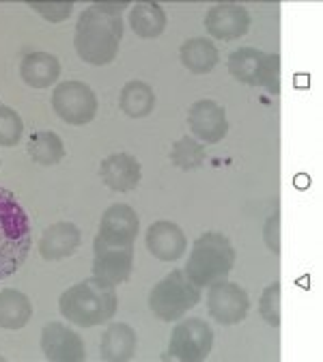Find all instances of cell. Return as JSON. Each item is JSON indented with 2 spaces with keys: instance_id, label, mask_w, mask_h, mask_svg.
I'll return each instance as SVG.
<instances>
[{
  "instance_id": "9a60e30c",
  "label": "cell",
  "mask_w": 323,
  "mask_h": 362,
  "mask_svg": "<svg viewBox=\"0 0 323 362\" xmlns=\"http://www.w3.org/2000/svg\"><path fill=\"white\" fill-rule=\"evenodd\" d=\"M147 248L160 261H177L186 252L188 240L175 222L158 220L147 229Z\"/></svg>"
},
{
  "instance_id": "30bf717a",
  "label": "cell",
  "mask_w": 323,
  "mask_h": 362,
  "mask_svg": "<svg viewBox=\"0 0 323 362\" xmlns=\"http://www.w3.org/2000/svg\"><path fill=\"white\" fill-rule=\"evenodd\" d=\"M41 351L50 362H82L86 358L80 334L61 322H50L43 326Z\"/></svg>"
},
{
  "instance_id": "d4e9b609",
  "label": "cell",
  "mask_w": 323,
  "mask_h": 362,
  "mask_svg": "<svg viewBox=\"0 0 323 362\" xmlns=\"http://www.w3.org/2000/svg\"><path fill=\"white\" fill-rule=\"evenodd\" d=\"M207 151L203 143H199L192 136H181V139L172 145L170 162L181 170H196L205 164Z\"/></svg>"
},
{
  "instance_id": "ffe728a7",
  "label": "cell",
  "mask_w": 323,
  "mask_h": 362,
  "mask_svg": "<svg viewBox=\"0 0 323 362\" xmlns=\"http://www.w3.org/2000/svg\"><path fill=\"white\" fill-rule=\"evenodd\" d=\"M179 57H181L183 67H186L188 71H192V74H196V76L209 74L218 65V61H220L218 48L205 37L188 39L186 43L181 45Z\"/></svg>"
},
{
  "instance_id": "484cf974",
  "label": "cell",
  "mask_w": 323,
  "mask_h": 362,
  "mask_svg": "<svg viewBox=\"0 0 323 362\" xmlns=\"http://www.w3.org/2000/svg\"><path fill=\"white\" fill-rule=\"evenodd\" d=\"M24 134V121L22 117L9 108L0 104V147H16Z\"/></svg>"
},
{
  "instance_id": "7c38bea8",
  "label": "cell",
  "mask_w": 323,
  "mask_h": 362,
  "mask_svg": "<svg viewBox=\"0 0 323 362\" xmlns=\"http://www.w3.org/2000/svg\"><path fill=\"white\" fill-rule=\"evenodd\" d=\"M188 125H190V132L196 136V139L207 143V145L220 143L228 134L226 110L213 100L194 102L190 106V112H188Z\"/></svg>"
},
{
  "instance_id": "f1b7e54d",
  "label": "cell",
  "mask_w": 323,
  "mask_h": 362,
  "mask_svg": "<svg viewBox=\"0 0 323 362\" xmlns=\"http://www.w3.org/2000/svg\"><path fill=\"white\" fill-rule=\"evenodd\" d=\"M263 240H265L269 252L281 255V216L278 214L267 218V222L263 226Z\"/></svg>"
},
{
  "instance_id": "7402d4cb",
  "label": "cell",
  "mask_w": 323,
  "mask_h": 362,
  "mask_svg": "<svg viewBox=\"0 0 323 362\" xmlns=\"http://www.w3.org/2000/svg\"><path fill=\"white\" fill-rule=\"evenodd\" d=\"M119 106L131 119H145L151 115V110L155 106V93L147 82L129 80L121 90Z\"/></svg>"
},
{
  "instance_id": "3957f363",
  "label": "cell",
  "mask_w": 323,
  "mask_h": 362,
  "mask_svg": "<svg viewBox=\"0 0 323 362\" xmlns=\"http://www.w3.org/2000/svg\"><path fill=\"white\" fill-rule=\"evenodd\" d=\"M33 246L30 220L18 197L0 188V281L13 276Z\"/></svg>"
},
{
  "instance_id": "9c48e42d",
  "label": "cell",
  "mask_w": 323,
  "mask_h": 362,
  "mask_svg": "<svg viewBox=\"0 0 323 362\" xmlns=\"http://www.w3.org/2000/svg\"><path fill=\"white\" fill-rule=\"evenodd\" d=\"M207 308H209L211 320H216L218 324L235 326V324H242L248 317L250 298H248V291L242 289V285L230 283V281H220L209 287Z\"/></svg>"
},
{
  "instance_id": "4316f807",
  "label": "cell",
  "mask_w": 323,
  "mask_h": 362,
  "mask_svg": "<svg viewBox=\"0 0 323 362\" xmlns=\"http://www.w3.org/2000/svg\"><path fill=\"white\" fill-rule=\"evenodd\" d=\"M259 313L271 328L281 326V285L278 283H269L263 289L261 302H259Z\"/></svg>"
},
{
  "instance_id": "4fadbf2b",
  "label": "cell",
  "mask_w": 323,
  "mask_h": 362,
  "mask_svg": "<svg viewBox=\"0 0 323 362\" xmlns=\"http://www.w3.org/2000/svg\"><path fill=\"white\" fill-rule=\"evenodd\" d=\"M138 226H141V222H138L136 211L125 203H117L104 211L95 240L112 246H134L138 238Z\"/></svg>"
},
{
  "instance_id": "e0dca14e",
  "label": "cell",
  "mask_w": 323,
  "mask_h": 362,
  "mask_svg": "<svg viewBox=\"0 0 323 362\" xmlns=\"http://www.w3.org/2000/svg\"><path fill=\"white\" fill-rule=\"evenodd\" d=\"M80 229L74 222H54L43 231L39 240V255L45 261H61L71 257L80 246Z\"/></svg>"
},
{
  "instance_id": "ba28073f",
  "label": "cell",
  "mask_w": 323,
  "mask_h": 362,
  "mask_svg": "<svg viewBox=\"0 0 323 362\" xmlns=\"http://www.w3.org/2000/svg\"><path fill=\"white\" fill-rule=\"evenodd\" d=\"M213 330L201 317L183 320L172 328L168 356L181 362H201L211 354Z\"/></svg>"
},
{
  "instance_id": "2e32d148",
  "label": "cell",
  "mask_w": 323,
  "mask_h": 362,
  "mask_svg": "<svg viewBox=\"0 0 323 362\" xmlns=\"http://www.w3.org/2000/svg\"><path fill=\"white\" fill-rule=\"evenodd\" d=\"M102 181L114 192H129L138 188L143 179V168L129 153H112L100 166Z\"/></svg>"
},
{
  "instance_id": "ac0fdd59",
  "label": "cell",
  "mask_w": 323,
  "mask_h": 362,
  "mask_svg": "<svg viewBox=\"0 0 323 362\" xmlns=\"http://www.w3.org/2000/svg\"><path fill=\"white\" fill-rule=\"evenodd\" d=\"M20 76L33 88H48L59 80L61 63L54 54L30 52L20 63Z\"/></svg>"
},
{
  "instance_id": "5b68a950",
  "label": "cell",
  "mask_w": 323,
  "mask_h": 362,
  "mask_svg": "<svg viewBox=\"0 0 323 362\" xmlns=\"http://www.w3.org/2000/svg\"><path fill=\"white\" fill-rule=\"evenodd\" d=\"M201 302V289L183 269H172L149 293V308L160 322H177Z\"/></svg>"
},
{
  "instance_id": "d6986e66",
  "label": "cell",
  "mask_w": 323,
  "mask_h": 362,
  "mask_svg": "<svg viewBox=\"0 0 323 362\" xmlns=\"http://www.w3.org/2000/svg\"><path fill=\"white\" fill-rule=\"evenodd\" d=\"M138 337L127 324H110L102 337V360L106 362H127L136 354Z\"/></svg>"
},
{
  "instance_id": "7a4b0ae2",
  "label": "cell",
  "mask_w": 323,
  "mask_h": 362,
  "mask_svg": "<svg viewBox=\"0 0 323 362\" xmlns=\"http://www.w3.org/2000/svg\"><path fill=\"white\" fill-rule=\"evenodd\" d=\"M117 306L119 298L114 285L95 276L69 287L59 300L61 315L69 320V324L80 328H93L110 322Z\"/></svg>"
},
{
  "instance_id": "52a82bcc",
  "label": "cell",
  "mask_w": 323,
  "mask_h": 362,
  "mask_svg": "<svg viewBox=\"0 0 323 362\" xmlns=\"http://www.w3.org/2000/svg\"><path fill=\"white\" fill-rule=\"evenodd\" d=\"M54 112L69 125H86L98 115V95L80 80L61 82L52 93Z\"/></svg>"
},
{
  "instance_id": "cb8c5ba5",
  "label": "cell",
  "mask_w": 323,
  "mask_h": 362,
  "mask_svg": "<svg viewBox=\"0 0 323 362\" xmlns=\"http://www.w3.org/2000/svg\"><path fill=\"white\" fill-rule=\"evenodd\" d=\"M26 151L35 164L54 166L65 158V145L54 132H33L26 143Z\"/></svg>"
},
{
  "instance_id": "8fae6325",
  "label": "cell",
  "mask_w": 323,
  "mask_h": 362,
  "mask_svg": "<svg viewBox=\"0 0 323 362\" xmlns=\"http://www.w3.org/2000/svg\"><path fill=\"white\" fill-rule=\"evenodd\" d=\"M93 276L110 285H121L129 279L134 267V246H112L95 240L93 244Z\"/></svg>"
},
{
  "instance_id": "8992f818",
  "label": "cell",
  "mask_w": 323,
  "mask_h": 362,
  "mask_svg": "<svg viewBox=\"0 0 323 362\" xmlns=\"http://www.w3.org/2000/svg\"><path fill=\"white\" fill-rule=\"evenodd\" d=\"M228 74L248 86H263L267 93H281V57L257 48H240L228 57Z\"/></svg>"
},
{
  "instance_id": "6da1fadb",
  "label": "cell",
  "mask_w": 323,
  "mask_h": 362,
  "mask_svg": "<svg viewBox=\"0 0 323 362\" xmlns=\"http://www.w3.org/2000/svg\"><path fill=\"white\" fill-rule=\"evenodd\" d=\"M129 3H95L80 13L74 35L78 57L88 65H110L123 39V9Z\"/></svg>"
},
{
  "instance_id": "277c9868",
  "label": "cell",
  "mask_w": 323,
  "mask_h": 362,
  "mask_svg": "<svg viewBox=\"0 0 323 362\" xmlns=\"http://www.w3.org/2000/svg\"><path fill=\"white\" fill-rule=\"evenodd\" d=\"M233 265H235V248L230 244V240L218 231H209L196 238L183 272L201 289L226 281Z\"/></svg>"
},
{
  "instance_id": "44dd1931",
  "label": "cell",
  "mask_w": 323,
  "mask_h": 362,
  "mask_svg": "<svg viewBox=\"0 0 323 362\" xmlns=\"http://www.w3.org/2000/svg\"><path fill=\"white\" fill-rule=\"evenodd\" d=\"M33 317V304L28 296L18 289H3L0 291V328L5 330H20Z\"/></svg>"
},
{
  "instance_id": "603a6c76",
  "label": "cell",
  "mask_w": 323,
  "mask_h": 362,
  "mask_svg": "<svg viewBox=\"0 0 323 362\" xmlns=\"http://www.w3.org/2000/svg\"><path fill=\"white\" fill-rule=\"evenodd\" d=\"M129 26L143 39H155L166 28V13L158 3H138L129 11Z\"/></svg>"
},
{
  "instance_id": "5bb4252c",
  "label": "cell",
  "mask_w": 323,
  "mask_h": 362,
  "mask_svg": "<svg viewBox=\"0 0 323 362\" xmlns=\"http://www.w3.org/2000/svg\"><path fill=\"white\" fill-rule=\"evenodd\" d=\"M250 13L246 7L235 3L213 5L205 16V28L213 39L233 41L244 37L250 30Z\"/></svg>"
},
{
  "instance_id": "83f0119b",
  "label": "cell",
  "mask_w": 323,
  "mask_h": 362,
  "mask_svg": "<svg viewBox=\"0 0 323 362\" xmlns=\"http://www.w3.org/2000/svg\"><path fill=\"white\" fill-rule=\"evenodd\" d=\"M28 7L35 9L41 18L54 24L65 22L74 11V3H28Z\"/></svg>"
}]
</instances>
